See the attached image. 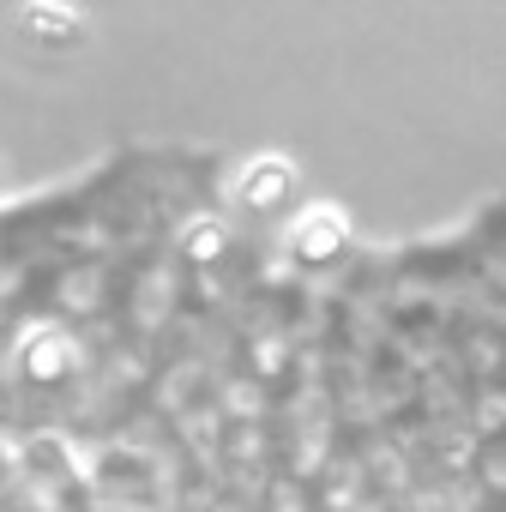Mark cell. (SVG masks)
<instances>
[{
	"label": "cell",
	"instance_id": "1",
	"mask_svg": "<svg viewBox=\"0 0 506 512\" xmlns=\"http://www.w3.org/2000/svg\"><path fill=\"white\" fill-rule=\"evenodd\" d=\"M326 314H332V296H326ZM320 362H326V338H320ZM314 398H320V380H314ZM308 428H314V416H308ZM302 464H308V440H302ZM296 488H302V470H296ZM290 512H296V494H290Z\"/></svg>",
	"mask_w": 506,
	"mask_h": 512
},
{
	"label": "cell",
	"instance_id": "2",
	"mask_svg": "<svg viewBox=\"0 0 506 512\" xmlns=\"http://www.w3.org/2000/svg\"><path fill=\"white\" fill-rule=\"evenodd\" d=\"M338 290H344V278H338ZM332 338H338V320H332ZM326 386H332V362H326ZM320 428H326V410H320ZM314 464H320V440H314ZM308 500H314V476H308Z\"/></svg>",
	"mask_w": 506,
	"mask_h": 512
},
{
	"label": "cell",
	"instance_id": "3",
	"mask_svg": "<svg viewBox=\"0 0 506 512\" xmlns=\"http://www.w3.org/2000/svg\"><path fill=\"white\" fill-rule=\"evenodd\" d=\"M326 296H332V284H326ZM320 338H326V326H320ZM314 380H320V368H314ZM308 416H314V404H308ZM302 440H308V428H302ZM296 470H302V458H296ZM290 494H296V482H290ZM284 512H290V500H284Z\"/></svg>",
	"mask_w": 506,
	"mask_h": 512
}]
</instances>
